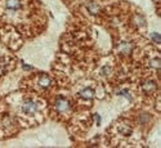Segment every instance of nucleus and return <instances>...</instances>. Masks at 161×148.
<instances>
[{
    "instance_id": "1",
    "label": "nucleus",
    "mask_w": 161,
    "mask_h": 148,
    "mask_svg": "<svg viewBox=\"0 0 161 148\" xmlns=\"http://www.w3.org/2000/svg\"><path fill=\"white\" fill-rule=\"evenodd\" d=\"M54 106H56V110L58 112H62V114H63V112H67L70 110V107H71L70 102L67 101L64 97H58V98H57Z\"/></svg>"
},
{
    "instance_id": "2",
    "label": "nucleus",
    "mask_w": 161,
    "mask_h": 148,
    "mask_svg": "<svg viewBox=\"0 0 161 148\" xmlns=\"http://www.w3.org/2000/svg\"><path fill=\"white\" fill-rule=\"evenodd\" d=\"M36 111H38V104L35 103L34 101L27 99V101L23 102V104H22V112H23V114L32 115V114H35Z\"/></svg>"
},
{
    "instance_id": "3",
    "label": "nucleus",
    "mask_w": 161,
    "mask_h": 148,
    "mask_svg": "<svg viewBox=\"0 0 161 148\" xmlns=\"http://www.w3.org/2000/svg\"><path fill=\"white\" fill-rule=\"evenodd\" d=\"M79 96L84 99H92L94 97V90L90 89V88H85V89H81L79 91Z\"/></svg>"
},
{
    "instance_id": "4",
    "label": "nucleus",
    "mask_w": 161,
    "mask_h": 148,
    "mask_svg": "<svg viewBox=\"0 0 161 148\" xmlns=\"http://www.w3.org/2000/svg\"><path fill=\"white\" fill-rule=\"evenodd\" d=\"M131 49H133V45L130 43H120L119 47H117V50L120 53H123V54H129V53L131 52Z\"/></svg>"
},
{
    "instance_id": "5",
    "label": "nucleus",
    "mask_w": 161,
    "mask_h": 148,
    "mask_svg": "<svg viewBox=\"0 0 161 148\" xmlns=\"http://www.w3.org/2000/svg\"><path fill=\"white\" fill-rule=\"evenodd\" d=\"M5 6L9 10H17L21 8V1L19 0H6Z\"/></svg>"
},
{
    "instance_id": "6",
    "label": "nucleus",
    "mask_w": 161,
    "mask_h": 148,
    "mask_svg": "<svg viewBox=\"0 0 161 148\" xmlns=\"http://www.w3.org/2000/svg\"><path fill=\"white\" fill-rule=\"evenodd\" d=\"M85 6H87V9L92 14H97V13L99 12V5L97 4L95 1H88L87 4H85Z\"/></svg>"
},
{
    "instance_id": "7",
    "label": "nucleus",
    "mask_w": 161,
    "mask_h": 148,
    "mask_svg": "<svg viewBox=\"0 0 161 148\" xmlns=\"http://www.w3.org/2000/svg\"><path fill=\"white\" fill-rule=\"evenodd\" d=\"M142 88H143V90H144L146 93H151V91H155L156 90L157 85H156L155 81H146L144 84H143Z\"/></svg>"
},
{
    "instance_id": "8",
    "label": "nucleus",
    "mask_w": 161,
    "mask_h": 148,
    "mask_svg": "<svg viewBox=\"0 0 161 148\" xmlns=\"http://www.w3.org/2000/svg\"><path fill=\"white\" fill-rule=\"evenodd\" d=\"M39 84H40V86L46 88V86H49V84H51V79H49L46 75H41L40 79H39Z\"/></svg>"
},
{
    "instance_id": "9",
    "label": "nucleus",
    "mask_w": 161,
    "mask_h": 148,
    "mask_svg": "<svg viewBox=\"0 0 161 148\" xmlns=\"http://www.w3.org/2000/svg\"><path fill=\"white\" fill-rule=\"evenodd\" d=\"M119 131H120V134H123V135H130L131 128H129L128 125H120L119 126Z\"/></svg>"
},
{
    "instance_id": "10",
    "label": "nucleus",
    "mask_w": 161,
    "mask_h": 148,
    "mask_svg": "<svg viewBox=\"0 0 161 148\" xmlns=\"http://www.w3.org/2000/svg\"><path fill=\"white\" fill-rule=\"evenodd\" d=\"M149 67L159 70L160 67H161V59H160V58H153V59H151V61H149Z\"/></svg>"
},
{
    "instance_id": "11",
    "label": "nucleus",
    "mask_w": 161,
    "mask_h": 148,
    "mask_svg": "<svg viewBox=\"0 0 161 148\" xmlns=\"http://www.w3.org/2000/svg\"><path fill=\"white\" fill-rule=\"evenodd\" d=\"M134 21H135V23H137L138 26H146V19L143 18L142 16L135 14V16H134Z\"/></svg>"
},
{
    "instance_id": "12",
    "label": "nucleus",
    "mask_w": 161,
    "mask_h": 148,
    "mask_svg": "<svg viewBox=\"0 0 161 148\" xmlns=\"http://www.w3.org/2000/svg\"><path fill=\"white\" fill-rule=\"evenodd\" d=\"M149 37H151L156 44H160V43H161V37H160L159 32H151V35H149Z\"/></svg>"
},
{
    "instance_id": "13",
    "label": "nucleus",
    "mask_w": 161,
    "mask_h": 148,
    "mask_svg": "<svg viewBox=\"0 0 161 148\" xmlns=\"http://www.w3.org/2000/svg\"><path fill=\"white\" fill-rule=\"evenodd\" d=\"M117 96H123L125 98H128L129 101H131V97H130V94H129L128 90H119L117 91Z\"/></svg>"
},
{
    "instance_id": "14",
    "label": "nucleus",
    "mask_w": 161,
    "mask_h": 148,
    "mask_svg": "<svg viewBox=\"0 0 161 148\" xmlns=\"http://www.w3.org/2000/svg\"><path fill=\"white\" fill-rule=\"evenodd\" d=\"M110 71H111L110 67H108V66H105V67H103V68L101 70V73H102L103 76H107V75L110 73Z\"/></svg>"
},
{
    "instance_id": "15",
    "label": "nucleus",
    "mask_w": 161,
    "mask_h": 148,
    "mask_svg": "<svg viewBox=\"0 0 161 148\" xmlns=\"http://www.w3.org/2000/svg\"><path fill=\"white\" fill-rule=\"evenodd\" d=\"M94 119H95V121H97V125L101 124V116H99V115H94Z\"/></svg>"
},
{
    "instance_id": "16",
    "label": "nucleus",
    "mask_w": 161,
    "mask_h": 148,
    "mask_svg": "<svg viewBox=\"0 0 161 148\" xmlns=\"http://www.w3.org/2000/svg\"><path fill=\"white\" fill-rule=\"evenodd\" d=\"M147 120H148V116H147V115H144L142 119L139 117V121H141V122H144V121H147Z\"/></svg>"
},
{
    "instance_id": "17",
    "label": "nucleus",
    "mask_w": 161,
    "mask_h": 148,
    "mask_svg": "<svg viewBox=\"0 0 161 148\" xmlns=\"http://www.w3.org/2000/svg\"><path fill=\"white\" fill-rule=\"evenodd\" d=\"M23 68H25V70H31L32 67H30V66H26V65H23Z\"/></svg>"
}]
</instances>
